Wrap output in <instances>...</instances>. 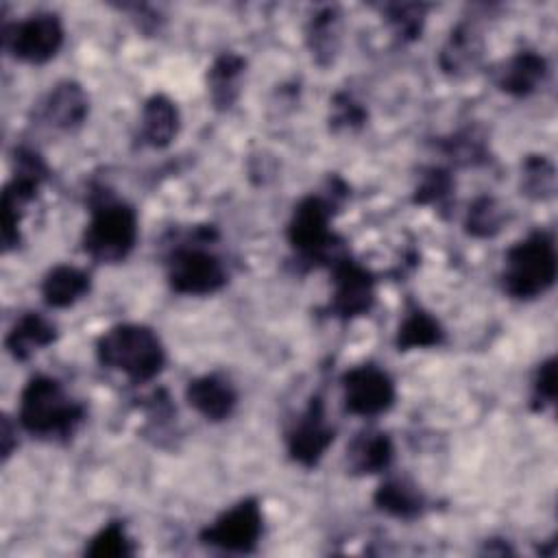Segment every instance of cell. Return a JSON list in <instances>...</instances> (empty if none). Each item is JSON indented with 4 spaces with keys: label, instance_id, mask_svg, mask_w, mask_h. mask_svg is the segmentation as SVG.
Masks as SVG:
<instances>
[{
    "label": "cell",
    "instance_id": "obj_24",
    "mask_svg": "<svg viewBox=\"0 0 558 558\" xmlns=\"http://www.w3.org/2000/svg\"><path fill=\"white\" fill-rule=\"evenodd\" d=\"M338 24H340V17L331 7L314 13L310 20L307 44H310L312 57L320 65H327L329 61H333V54L338 52V39H340Z\"/></svg>",
    "mask_w": 558,
    "mask_h": 558
},
{
    "label": "cell",
    "instance_id": "obj_19",
    "mask_svg": "<svg viewBox=\"0 0 558 558\" xmlns=\"http://www.w3.org/2000/svg\"><path fill=\"white\" fill-rule=\"evenodd\" d=\"M92 288L89 272L70 264L50 268L41 281V299L48 307L63 310L87 296Z\"/></svg>",
    "mask_w": 558,
    "mask_h": 558
},
{
    "label": "cell",
    "instance_id": "obj_28",
    "mask_svg": "<svg viewBox=\"0 0 558 558\" xmlns=\"http://www.w3.org/2000/svg\"><path fill=\"white\" fill-rule=\"evenodd\" d=\"M453 187H456V183H453L451 172L447 168L432 166V168L423 170L418 185L414 187V203L442 207L451 198Z\"/></svg>",
    "mask_w": 558,
    "mask_h": 558
},
{
    "label": "cell",
    "instance_id": "obj_4",
    "mask_svg": "<svg viewBox=\"0 0 558 558\" xmlns=\"http://www.w3.org/2000/svg\"><path fill=\"white\" fill-rule=\"evenodd\" d=\"M137 233L135 209L109 194H98L83 231V251L98 264H118L133 251Z\"/></svg>",
    "mask_w": 558,
    "mask_h": 558
},
{
    "label": "cell",
    "instance_id": "obj_7",
    "mask_svg": "<svg viewBox=\"0 0 558 558\" xmlns=\"http://www.w3.org/2000/svg\"><path fill=\"white\" fill-rule=\"evenodd\" d=\"M48 179V166L33 148H17L13 157V177L2 192V248L9 253L20 246V222L24 207L37 196Z\"/></svg>",
    "mask_w": 558,
    "mask_h": 558
},
{
    "label": "cell",
    "instance_id": "obj_26",
    "mask_svg": "<svg viewBox=\"0 0 558 558\" xmlns=\"http://www.w3.org/2000/svg\"><path fill=\"white\" fill-rule=\"evenodd\" d=\"M521 190L534 201L551 198L556 192V170L545 155H530L521 166Z\"/></svg>",
    "mask_w": 558,
    "mask_h": 558
},
{
    "label": "cell",
    "instance_id": "obj_1",
    "mask_svg": "<svg viewBox=\"0 0 558 558\" xmlns=\"http://www.w3.org/2000/svg\"><path fill=\"white\" fill-rule=\"evenodd\" d=\"M17 418L24 432L41 440H68L85 418V408L50 375H35L20 392Z\"/></svg>",
    "mask_w": 558,
    "mask_h": 558
},
{
    "label": "cell",
    "instance_id": "obj_31",
    "mask_svg": "<svg viewBox=\"0 0 558 558\" xmlns=\"http://www.w3.org/2000/svg\"><path fill=\"white\" fill-rule=\"evenodd\" d=\"M556 401V360L547 357L538 364L532 381V408L545 410Z\"/></svg>",
    "mask_w": 558,
    "mask_h": 558
},
{
    "label": "cell",
    "instance_id": "obj_5",
    "mask_svg": "<svg viewBox=\"0 0 558 558\" xmlns=\"http://www.w3.org/2000/svg\"><path fill=\"white\" fill-rule=\"evenodd\" d=\"M336 205L338 194H310L296 203L288 222V242L301 262H307L310 266H331V262H336L342 255L338 251L340 240L331 231Z\"/></svg>",
    "mask_w": 558,
    "mask_h": 558
},
{
    "label": "cell",
    "instance_id": "obj_15",
    "mask_svg": "<svg viewBox=\"0 0 558 558\" xmlns=\"http://www.w3.org/2000/svg\"><path fill=\"white\" fill-rule=\"evenodd\" d=\"M89 113V98L81 83L61 81L41 100L39 116L52 129L72 131L85 122Z\"/></svg>",
    "mask_w": 558,
    "mask_h": 558
},
{
    "label": "cell",
    "instance_id": "obj_30",
    "mask_svg": "<svg viewBox=\"0 0 558 558\" xmlns=\"http://www.w3.org/2000/svg\"><path fill=\"white\" fill-rule=\"evenodd\" d=\"M425 9L427 7L423 4H388L386 20L403 41H412L421 37L425 24Z\"/></svg>",
    "mask_w": 558,
    "mask_h": 558
},
{
    "label": "cell",
    "instance_id": "obj_27",
    "mask_svg": "<svg viewBox=\"0 0 558 558\" xmlns=\"http://www.w3.org/2000/svg\"><path fill=\"white\" fill-rule=\"evenodd\" d=\"M85 554L92 558H124L133 556L135 547L126 534V527L120 521H109L92 536Z\"/></svg>",
    "mask_w": 558,
    "mask_h": 558
},
{
    "label": "cell",
    "instance_id": "obj_12",
    "mask_svg": "<svg viewBox=\"0 0 558 558\" xmlns=\"http://www.w3.org/2000/svg\"><path fill=\"white\" fill-rule=\"evenodd\" d=\"M336 429L327 421L325 414V401L320 395H312L303 412L296 416V421L290 425L286 434V449L288 456L305 466L312 469L320 462L325 451L333 445Z\"/></svg>",
    "mask_w": 558,
    "mask_h": 558
},
{
    "label": "cell",
    "instance_id": "obj_6",
    "mask_svg": "<svg viewBox=\"0 0 558 558\" xmlns=\"http://www.w3.org/2000/svg\"><path fill=\"white\" fill-rule=\"evenodd\" d=\"M214 238L211 227L196 229L192 242L177 244L166 257L168 286L177 294L185 296H207L225 288L227 268L222 259L205 248V242Z\"/></svg>",
    "mask_w": 558,
    "mask_h": 558
},
{
    "label": "cell",
    "instance_id": "obj_25",
    "mask_svg": "<svg viewBox=\"0 0 558 558\" xmlns=\"http://www.w3.org/2000/svg\"><path fill=\"white\" fill-rule=\"evenodd\" d=\"M504 207L493 196H477L464 216V231L473 238H495L504 227Z\"/></svg>",
    "mask_w": 558,
    "mask_h": 558
},
{
    "label": "cell",
    "instance_id": "obj_23",
    "mask_svg": "<svg viewBox=\"0 0 558 558\" xmlns=\"http://www.w3.org/2000/svg\"><path fill=\"white\" fill-rule=\"evenodd\" d=\"M480 54H482V39L477 31L471 24L462 22L449 33V39L440 50L438 63L447 74H460L471 70L477 63Z\"/></svg>",
    "mask_w": 558,
    "mask_h": 558
},
{
    "label": "cell",
    "instance_id": "obj_17",
    "mask_svg": "<svg viewBox=\"0 0 558 558\" xmlns=\"http://www.w3.org/2000/svg\"><path fill=\"white\" fill-rule=\"evenodd\" d=\"M181 126L179 109L177 105L163 96V94H153L140 116V140L142 144L150 148H166L172 144Z\"/></svg>",
    "mask_w": 558,
    "mask_h": 558
},
{
    "label": "cell",
    "instance_id": "obj_14",
    "mask_svg": "<svg viewBox=\"0 0 558 558\" xmlns=\"http://www.w3.org/2000/svg\"><path fill=\"white\" fill-rule=\"evenodd\" d=\"M547 59L534 50H519L495 70V85L514 98L534 94L547 78Z\"/></svg>",
    "mask_w": 558,
    "mask_h": 558
},
{
    "label": "cell",
    "instance_id": "obj_8",
    "mask_svg": "<svg viewBox=\"0 0 558 558\" xmlns=\"http://www.w3.org/2000/svg\"><path fill=\"white\" fill-rule=\"evenodd\" d=\"M264 534V514L255 497H246L225 512H220L209 525L198 532L203 545L216 547L231 554H251L255 551Z\"/></svg>",
    "mask_w": 558,
    "mask_h": 558
},
{
    "label": "cell",
    "instance_id": "obj_9",
    "mask_svg": "<svg viewBox=\"0 0 558 558\" xmlns=\"http://www.w3.org/2000/svg\"><path fill=\"white\" fill-rule=\"evenodd\" d=\"M4 50L24 63H46L63 46V24L54 13H35L2 28Z\"/></svg>",
    "mask_w": 558,
    "mask_h": 558
},
{
    "label": "cell",
    "instance_id": "obj_2",
    "mask_svg": "<svg viewBox=\"0 0 558 558\" xmlns=\"http://www.w3.org/2000/svg\"><path fill=\"white\" fill-rule=\"evenodd\" d=\"M96 357L105 368L126 375L133 384L155 379L166 366L161 338L155 329L137 323H120L100 333Z\"/></svg>",
    "mask_w": 558,
    "mask_h": 558
},
{
    "label": "cell",
    "instance_id": "obj_18",
    "mask_svg": "<svg viewBox=\"0 0 558 558\" xmlns=\"http://www.w3.org/2000/svg\"><path fill=\"white\" fill-rule=\"evenodd\" d=\"M57 340V327L39 312L22 314L4 338L9 355L17 362H26L35 351L50 347Z\"/></svg>",
    "mask_w": 558,
    "mask_h": 558
},
{
    "label": "cell",
    "instance_id": "obj_29",
    "mask_svg": "<svg viewBox=\"0 0 558 558\" xmlns=\"http://www.w3.org/2000/svg\"><path fill=\"white\" fill-rule=\"evenodd\" d=\"M440 148L451 161H456L460 166H475L486 159L484 137L477 135L475 131H460V133L442 140Z\"/></svg>",
    "mask_w": 558,
    "mask_h": 558
},
{
    "label": "cell",
    "instance_id": "obj_16",
    "mask_svg": "<svg viewBox=\"0 0 558 558\" xmlns=\"http://www.w3.org/2000/svg\"><path fill=\"white\" fill-rule=\"evenodd\" d=\"M395 447L386 432L362 429L347 447V469L353 475H375L392 464Z\"/></svg>",
    "mask_w": 558,
    "mask_h": 558
},
{
    "label": "cell",
    "instance_id": "obj_13",
    "mask_svg": "<svg viewBox=\"0 0 558 558\" xmlns=\"http://www.w3.org/2000/svg\"><path fill=\"white\" fill-rule=\"evenodd\" d=\"M185 401L203 418L218 423L233 414V410L238 405V390L227 377H222L218 373H209V375H201V377H194L187 381Z\"/></svg>",
    "mask_w": 558,
    "mask_h": 558
},
{
    "label": "cell",
    "instance_id": "obj_20",
    "mask_svg": "<svg viewBox=\"0 0 558 558\" xmlns=\"http://www.w3.org/2000/svg\"><path fill=\"white\" fill-rule=\"evenodd\" d=\"M373 504L377 506V510L403 521L418 519L427 506L425 495L418 490V486L403 477L381 482L373 495Z\"/></svg>",
    "mask_w": 558,
    "mask_h": 558
},
{
    "label": "cell",
    "instance_id": "obj_22",
    "mask_svg": "<svg viewBox=\"0 0 558 558\" xmlns=\"http://www.w3.org/2000/svg\"><path fill=\"white\" fill-rule=\"evenodd\" d=\"M445 340V329L434 318L427 310L421 305H410L399 323L395 344L399 351H410V349H432L442 344Z\"/></svg>",
    "mask_w": 558,
    "mask_h": 558
},
{
    "label": "cell",
    "instance_id": "obj_33",
    "mask_svg": "<svg viewBox=\"0 0 558 558\" xmlns=\"http://www.w3.org/2000/svg\"><path fill=\"white\" fill-rule=\"evenodd\" d=\"M15 432L9 423V416H2V460H9L13 447H15V440H13Z\"/></svg>",
    "mask_w": 558,
    "mask_h": 558
},
{
    "label": "cell",
    "instance_id": "obj_32",
    "mask_svg": "<svg viewBox=\"0 0 558 558\" xmlns=\"http://www.w3.org/2000/svg\"><path fill=\"white\" fill-rule=\"evenodd\" d=\"M368 113L366 109L355 102L349 94H336L331 102V126L333 129H360L364 126Z\"/></svg>",
    "mask_w": 558,
    "mask_h": 558
},
{
    "label": "cell",
    "instance_id": "obj_21",
    "mask_svg": "<svg viewBox=\"0 0 558 558\" xmlns=\"http://www.w3.org/2000/svg\"><path fill=\"white\" fill-rule=\"evenodd\" d=\"M246 61L238 52H222L207 70V94L216 109H229L240 94V78Z\"/></svg>",
    "mask_w": 558,
    "mask_h": 558
},
{
    "label": "cell",
    "instance_id": "obj_10",
    "mask_svg": "<svg viewBox=\"0 0 558 558\" xmlns=\"http://www.w3.org/2000/svg\"><path fill=\"white\" fill-rule=\"evenodd\" d=\"M331 283L333 292L329 299V314L340 320H351L364 316L375 305V277L368 268L353 262L342 253L331 262Z\"/></svg>",
    "mask_w": 558,
    "mask_h": 558
},
{
    "label": "cell",
    "instance_id": "obj_3",
    "mask_svg": "<svg viewBox=\"0 0 558 558\" xmlns=\"http://www.w3.org/2000/svg\"><path fill=\"white\" fill-rule=\"evenodd\" d=\"M556 272L558 255L551 233L532 231L506 251L501 286L512 299L532 301L554 286Z\"/></svg>",
    "mask_w": 558,
    "mask_h": 558
},
{
    "label": "cell",
    "instance_id": "obj_11",
    "mask_svg": "<svg viewBox=\"0 0 558 558\" xmlns=\"http://www.w3.org/2000/svg\"><path fill=\"white\" fill-rule=\"evenodd\" d=\"M392 377L377 364H360L342 375V399L347 412L355 416H379L395 403Z\"/></svg>",
    "mask_w": 558,
    "mask_h": 558
}]
</instances>
